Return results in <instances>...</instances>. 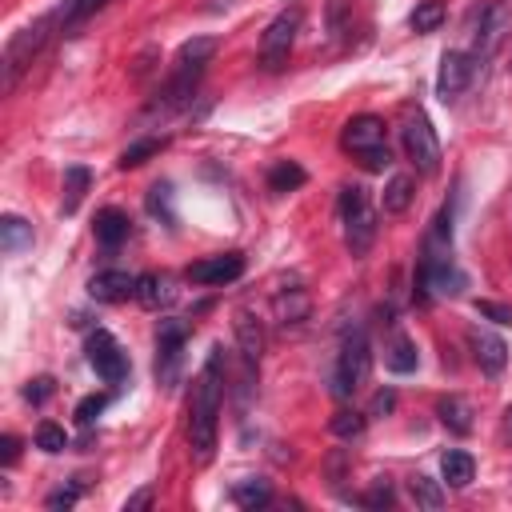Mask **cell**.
I'll list each match as a JSON object with an SVG mask.
<instances>
[{
    "instance_id": "6da1fadb",
    "label": "cell",
    "mask_w": 512,
    "mask_h": 512,
    "mask_svg": "<svg viewBox=\"0 0 512 512\" xmlns=\"http://www.w3.org/2000/svg\"><path fill=\"white\" fill-rule=\"evenodd\" d=\"M220 404H224V348L216 344L208 352V364L200 368V376L192 384V400H188V440L200 460H208L216 448Z\"/></svg>"
},
{
    "instance_id": "7a4b0ae2",
    "label": "cell",
    "mask_w": 512,
    "mask_h": 512,
    "mask_svg": "<svg viewBox=\"0 0 512 512\" xmlns=\"http://www.w3.org/2000/svg\"><path fill=\"white\" fill-rule=\"evenodd\" d=\"M56 28H60V12H48V16L32 20V24H24V28L8 40V48H4V92H12V88H16L20 72L40 56V48L52 40V32H56Z\"/></svg>"
},
{
    "instance_id": "3957f363",
    "label": "cell",
    "mask_w": 512,
    "mask_h": 512,
    "mask_svg": "<svg viewBox=\"0 0 512 512\" xmlns=\"http://www.w3.org/2000/svg\"><path fill=\"white\" fill-rule=\"evenodd\" d=\"M340 220H344V248L352 256H368L376 244V212L368 204V192L360 184H348L340 192Z\"/></svg>"
},
{
    "instance_id": "277c9868",
    "label": "cell",
    "mask_w": 512,
    "mask_h": 512,
    "mask_svg": "<svg viewBox=\"0 0 512 512\" xmlns=\"http://www.w3.org/2000/svg\"><path fill=\"white\" fill-rule=\"evenodd\" d=\"M368 364H372L368 336H364V328H352V332L344 336L340 356H336V368H332V392H336L340 400H344V396H352V392L364 384Z\"/></svg>"
},
{
    "instance_id": "5b68a950",
    "label": "cell",
    "mask_w": 512,
    "mask_h": 512,
    "mask_svg": "<svg viewBox=\"0 0 512 512\" xmlns=\"http://www.w3.org/2000/svg\"><path fill=\"white\" fill-rule=\"evenodd\" d=\"M300 20H304V8L300 4H288L284 12L272 16V24L264 28L260 36V64L268 72H280L292 56V44H296V32H300Z\"/></svg>"
},
{
    "instance_id": "8992f818",
    "label": "cell",
    "mask_w": 512,
    "mask_h": 512,
    "mask_svg": "<svg viewBox=\"0 0 512 512\" xmlns=\"http://www.w3.org/2000/svg\"><path fill=\"white\" fill-rule=\"evenodd\" d=\"M400 140H404V152H408V160H412V168L420 176H436L440 172V140H436V132H432L424 112H408L404 116Z\"/></svg>"
},
{
    "instance_id": "52a82bcc",
    "label": "cell",
    "mask_w": 512,
    "mask_h": 512,
    "mask_svg": "<svg viewBox=\"0 0 512 512\" xmlns=\"http://www.w3.org/2000/svg\"><path fill=\"white\" fill-rule=\"evenodd\" d=\"M88 364L96 368V376H100L104 384L128 380V356H124V348L116 344V336L104 332V328H96V332L88 336Z\"/></svg>"
},
{
    "instance_id": "ba28073f",
    "label": "cell",
    "mask_w": 512,
    "mask_h": 512,
    "mask_svg": "<svg viewBox=\"0 0 512 512\" xmlns=\"http://www.w3.org/2000/svg\"><path fill=\"white\" fill-rule=\"evenodd\" d=\"M512 36V0H492L480 16V32H476V60H488L504 48V40Z\"/></svg>"
},
{
    "instance_id": "9c48e42d",
    "label": "cell",
    "mask_w": 512,
    "mask_h": 512,
    "mask_svg": "<svg viewBox=\"0 0 512 512\" xmlns=\"http://www.w3.org/2000/svg\"><path fill=\"white\" fill-rule=\"evenodd\" d=\"M340 144H344V152H352V156H372V152H380V148H388V140H384V120L380 116H372V112H364V116H352L348 124H344V132H340Z\"/></svg>"
},
{
    "instance_id": "30bf717a",
    "label": "cell",
    "mask_w": 512,
    "mask_h": 512,
    "mask_svg": "<svg viewBox=\"0 0 512 512\" xmlns=\"http://www.w3.org/2000/svg\"><path fill=\"white\" fill-rule=\"evenodd\" d=\"M184 340H188V324L184 320H160V328H156V376L164 384L176 380V364H180Z\"/></svg>"
},
{
    "instance_id": "8fae6325",
    "label": "cell",
    "mask_w": 512,
    "mask_h": 512,
    "mask_svg": "<svg viewBox=\"0 0 512 512\" xmlns=\"http://www.w3.org/2000/svg\"><path fill=\"white\" fill-rule=\"evenodd\" d=\"M472 72H476V56L460 52V48H448L440 56V72H436V92L440 100H456L468 84H472Z\"/></svg>"
},
{
    "instance_id": "7c38bea8",
    "label": "cell",
    "mask_w": 512,
    "mask_h": 512,
    "mask_svg": "<svg viewBox=\"0 0 512 512\" xmlns=\"http://www.w3.org/2000/svg\"><path fill=\"white\" fill-rule=\"evenodd\" d=\"M240 272H244V256L240 252H220V256L188 264V280L192 284H232Z\"/></svg>"
},
{
    "instance_id": "4fadbf2b",
    "label": "cell",
    "mask_w": 512,
    "mask_h": 512,
    "mask_svg": "<svg viewBox=\"0 0 512 512\" xmlns=\"http://www.w3.org/2000/svg\"><path fill=\"white\" fill-rule=\"evenodd\" d=\"M464 272L452 264V256H444V260H424V268H420V288H428L432 296H460L464 292Z\"/></svg>"
},
{
    "instance_id": "5bb4252c",
    "label": "cell",
    "mask_w": 512,
    "mask_h": 512,
    "mask_svg": "<svg viewBox=\"0 0 512 512\" xmlns=\"http://www.w3.org/2000/svg\"><path fill=\"white\" fill-rule=\"evenodd\" d=\"M88 296L100 300V304H124L136 296V276L120 272V268H104L88 280Z\"/></svg>"
},
{
    "instance_id": "9a60e30c",
    "label": "cell",
    "mask_w": 512,
    "mask_h": 512,
    "mask_svg": "<svg viewBox=\"0 0 512 512\" xmlns=\"http://www.w3.org/2000/svg\"><path fill=\"white\" fill-rule=\"evenodd\" d=\"M468 344H472L476 364H480L488 376H500V372H504V364H508V344H504L496 332L472 328V332H468Z\"/></svg>"
},
{
    "instance_id": "2e32d148",
    "label": "cell",
    "mask_w": 512,
    "mask_h": 512,
    "mask_svg": "<svg viewBox=\"0 0 512 512\" xmlns=\"http://www.w3.org/2000/svg\"><path fill=\"white\" fill-rule=\"evenodd\" d=\"M236 344H240L244 372H256L260 352H264V332H260V320L252 312H236Z\"/></svg>"
},
{
    "instance_id": "e0dca14e",
    "label": "cell",
    "mask_w": 512,
    "mask_h": 512,
    "mask_svg": "<svg viewBox=\"0 0 512 512\" xmlns=\"http://www.w3.org/2000/svg\"><path fill=\"white\" fill-rule=\"evenodd\" d=\"M128 228H132V220H128L120 208H100V212H96V224H92L96 244H104V248L124 244V240H128Z\"/></svg>"
},
{
    "instance_id": "ac0fdd59",
    "label": "cell",
    "mask_w": 512,
    "mask_h": 512,
    "mask_svg": "<svg viewBox=\"0 0 512 512\" xmlns=\"http://www.w3.org/2000/svg\"><path fill=\"white\" fill-rule=\"evenodd\" d=\"M32 224L24 220V216H0V248L8 252V256H20V252H28L32 248Z\"/></svg>"
},
{
    "instance_id": "d6986e66",
    "label": "cell",
    "mask_w": 512,
    "mask_h": 512,
    "mask_svg": "<svg viewBox=\"0 0 512 512\" xmlns=\"http://www.w3.org/2000/svg\"><path fill=\"white\" fill-rule=\"evenodd\" d=\"M436 416H440V424H444L448 432H456V436H468V432H472V404H468L464 396H444V400L436 404Z\"/></svg>"
},
{
    "instance_id": "ffe728a7",
    "label": "cell",
    "mask_w": 512,
    "mask_h": 512,
    "mask_svg": "<svg viewBox=\"0 0 512 512\" xmlns=\"http://www.w3.org/2000/svg\"><path fill=\"white\" fill-rule=\"evenodd\" d=\"M412 200H416V180H412L408 172H396V176L384 184V212H388V216H400V212L412 208Z\"/></svg>"
},
{
    "instance_id": "44dd1931",
    "label": "cell",
    "mask_w": 512,
    "mask_h": 512,
    "mask_svg": "<svg viewBox=\"0 0 512 512\" xmlns=\"http://www.w3.org/2000/svg\"><path fill=\"white\" fill-rule=\"evenodd\" d=\"M408 496H412V504L416 508H428V512H436V508H444V484L440 480H432V476H408Z\"/></svg>"
},
{
    "instance_id": "7402d4cb",
    "label": "cell",
    "mask_w": 512,
    "mask_h": 512,
    "mask_svg": "<svg viewBox=\"0 0 512 512\" xmlns=\"http://www.w3.org/2000/svg\"><path fill=\"white\" fill-rule=\"evenodd\" d=\"M136 300H140L144 308H160V304H168V300H172V284H168V276H156V272L136 276Z\"/></svg>"
},
{
    "instance_id": "603a6c76",
    "label": "cell",
    "mask_w": 512,
    "mask_h": 512,
    "mask_svg": "<svg viewBox=\"0 0 512 512\" xmlns=\"http://www.w3.org/2000/svg\"><path fill=\"white\" fill-rule=\"evenodd\" d=\"M384 364H388V372L404 376V372H416V364H420V352H416V344H412L408 336H396V340L384 348Z\"/></svg>"
},
{
    "instance_id": "cb8c5ba5",
    "label": "cell",
    "mask_w": 512,
    "mask_h": 512,
    "mask_svg": "<svg viewBox=\"0 0 512 512\" xmlns=\"http://www.w3.org/2000/svg\"><path fill=\"white\" fill-rule=\"evenodd\" d=\"M440 472H444L448 488H468V484H472V476H476V460H472L468 452H444Z\"/></svg>"
},
{
    "instance_id": "d4e9b609",
    "label": "cell",
    "mask_w": 512,
    "mask_h": 512,
    "mask_svg": "<svg viewBox=\"0 0 512 512\" xmlns=\"http://www.w3.org/2000/svg\"><path fill=\"white\" fill-rule=\"evenodd\" d=\"M88 184H92V172L88 168H80V164H72V168H64V216H72L76 208H80V200H84V192H88Z\"/></svg>"
},
{
    "instance_id": "484cf974",
    "label": "cell",
    "mask_w": 512,
    "mask_h": 512,
    "mask_svg": "<svg viewBox=\"0 0 512 512\" xmlns=\"http://www.w3.org/2000/svg\"><path fill=\"white\" fill-rule=\"evenodd\" d=\"M268 500H272L268 480H236L232 484V504H240V508H264Z\"/></svg>"
},
{
    "instance_id": "4316f807",
    "label": "cell",
    "mask_w": 512,
    "mask_h": 512,
    "mask_svg": "<svg viewBox=\"0 0 512 512\" xmlns=\"http://www.w3.org/2000/svg\"><path fill=\"white\" fill-rule=\"evenodd\" d=\"M444 16H448L444 0H420V4L412 8L408 24H412V32H436V28L444 24Z\"/></svg>"
},
{
    "instance_id": "83f0119b",
    "label": "cell",
    "mask_w": 512,
    "mask_h": 512,
    "mask_svg": "<svg viewBox=\"0 0 512 512\" xmlns=\"http://www.w3.org/2000/svg\"><path fill=\"white\" fill-rule=\"evenodd\" d=\"M304 180H308V176H304V168H300L296 160H280V164L268 172V188H272V192H296Z\"/></svg>"
},
{
    "instance_id": "f1b7e54d",
    "label": "cell",
    "mask_w": 512,
    "mask_h": 512,
    "mask_svg": "<svg viewBox=\"0 0 512 512\" xmlns=\"http://www.w3.org/2000/svg\"><path fill=\"white\" fill-rule=\"evenodd\" d=\"M108 0H64L56 12H60V28L68 32V28H76V24H84L92 12H100Z\"/></svg>"
},
{
    "instance_id": "f546056e",
    "label": "cell",
    "mask_w": 512,
    "mask_h": 512,
    "mask_svg": "<svg viewBox=\"0 0 512 512\" xmlns=\"http://www.w3.org/2000/svg\"><path fill=\"white\" fill-rule=\"evenodd\" d=\"M212 56H216V40H212V36L184 40V44H180V52H176V60H180V64H208Z\"/></svg>"
},
{
    "instance_id": "4dcf8cb0",
    "label": "cell",
    "mask_w": 512,
    "mask_h": 512,
    "mask_svg": "<svg viewBox=\"0 0 512 512\" xmlns=\"http://www.w3.org/2000/svg\"><path fill=\"white\" fill-rule=\"evenodd\" d=\"M160 148H164V140H156V136H144V140L128 144V148L120 152V160H116V164H120V168H140V164H144L148 156H156Z\"/></svg>"
},
{
    "instance_id": "1f68e13d",
    "label": "cell",
    "mask_w": 512,
    "mask_h": 512,
    "mask_svg": "<svg viewBox=\"0 0 512 512\" xmlns=\"http://www.w3.org/2000/svg\"><path fill=\"white\" fill-rule=\"evenodd\" d=\"M328 36L332 40H344L348 28H352V0H328Z\"/></svg>"
},
{
    "instance_id": "d6a6232c",
    "label": "cell",
    "mask_w": 512,
    "mask_h": 512,
    "mask_svg": "<svg viewBox=\"0 0 512 512\" xmlns=\"http://www.w3.org/2000/svg\"><path fill=\"white\" fill-rule=\"evenodd\" d=\"M364 424H368V416L364 412H356V408H340L336 416H332V432L340 436V440H352V436H360L364 432Z\"/></svg>"
},
{
    "instance_id": "836d02e7",
    "label": "cell",
    "mask_w": 512,
    "mask_h": 512,
    "mask_svg": "<svg viewBox=\"0 0 512 512\" xmlns=\"http://www.w3.org/2000/svg\"><path fill=\"white\" fill-rule=\"evenodd\" d=\"M36 448L56 456V452H64V448H68V432H64L60 424L44 420V424H36Z\"/></svg>"
},
{
    "instance_id": "e575fe53",
    "label": "cell",
    "mask_w": 512,
    "mask_h": 512,
    "mask_svg": "<svg viewBox=\"0 0 512 512\" xmlns=\"http://www.w3.org/2000/svg\"><path fill=\"white\" fill-rule=\"evenodd\" d=\"M148 212H152V216H164V224L176 220V212H172V188H168V184H152V192H148Z\"/></svg>"
},
{
    "instance_id": "d590c367",
    "label": "cell",
    "mask_w": 512,
    "mask_h": 512,
    "mask_svg": "<svg viewBox=\"0 0 512 512\" xmlns=\"http://www.w3.org/2000/svg\"><path fill=\"white\" fill-rule=\"evenodd\" d=\"M276 312H280V320H284V324H300V320L308 316V300H304L300 292H296L292 300H288V296H280V300H276Z\"/></svg>"
},
{
    "instance_id": "8d00e7d4",
    "label": "cell",
    "mask_w": 512,
    "mask_h": 512,
    "mask_svg": "<svg viewBox=\"0 0 512 512\" xmlns=\"http://www.w3.org/2000/svg\"><path fill=\"white\" fill-rule=\"evenodd\" d=\"M104 408H108V392H92V396H84V400L76 404V424H92Z\"/></svg>"
},
{
    "instance_id": "74e56055",
    "label": "cell",
    "mask_w": 512,
    "mask_h": 512,
    "mask_svg": "<svg viewBox=\"0 0 512 512\" xmlns=\"http://www.w3.org/2000/svg\"><path fill=\"white\" fill-rule=\"evenodd\" d=\"M52 388H56L52 376H36V380L24 384V400H28V404H44V400L52 396Z\"/></svg>"
},
{
    "instance_id": "f35d334b",
    "label": "cell",
    "mask_w": 512,
    "mask_h": 512,
    "mask_svg": "<svg viewBox=\"0 0 512 512\" xmlns=\"http://www.w3.org/2000/svg\"><path fill=\"white\" fill-rule=\"evenodd\" d=\"M476 312L492 324H512V308L508 304H496V300H476Z\"/></svg>"
},
{
    "instance_id": "ab89813d",
    "label": "cell",
    "mask_w": 512,
    "mask_h": 512,
    "mask_svg": "<svg viewBox=\"0 0 512 512\" xmlns=\"http://www.w3.org/2000/svg\"><path fill=\"white\" fill-rule=\"evenodd\" d=\"M76 500H80V484H68V488H56V492L44 500V508H52V512H56V508H72Z\"/></svg>"
},
{
    "instance_id": "60d3db41",
    "label": "cell",
    "mask_w": 512,
    "mask_h": 512,
    "mask_svg": "<svg viewBox=\"0 0 512 512\" xmlns=\"http://www.w3.org/2000/svg\"><path fill=\"white\" fill-rule=\"evenodd\" d=\"M396 408V392L392 388H380L376 396H372V408H368V416H388Z\"/></svg>"
},
{
    "instance_id": "b9f144b4",
    "label": "cell",
    "mask_w": 512,
    "mask_h": 512,
    "mask_svg": "<svg viewBox=\"0 0 512 512\" xmlns=\"http://www.w3.org/2000/svg\"><path fill=\"white\" fill-rule=\"evenodd\" d=\"M364 504H368V508H388V504H392V488L380 480V484H376V488L364 496Z\"/></svg>"
},
{
    "instance_id": "7bdbcfd3",
    "label": "cell",
    "mask_w": 512,
    "mask_h": 512,
    "mask_svg": "<svg viewBox=\"0 0 512 512\" xmlns=\"http://www.w3.org/2000/svg\"><path fill=\"white\" fill-rule=\"evenodd\" d=\"M16 456H20V440L16 436H0V464L8 468V464H16Z\"/></svg>"
},
{
    "instance_id": "ee69618b",
    "label": "cell",
    "mask_w": 512,
    "mask_h": 512,
    "mask_svg": "<svg viewBox=\"0 0 512 512\" xmlns=\"http://www.w3.org/2000/svg\"><path fill=\"white\" fill-rule=\"evenodd\" d=\"M152 504V488H140V492H132L128 500H124V512H140V508H148Z\"/></svg>"
},
{
    "instance_id": "f6af8a7d",
    "label": "cell",
    "mask_w": 512,
    "mask_h": 512,
    "mask_svg": "<svg viewBox=\"0 0 512 512\" xmlns=\"http://www.w3.org/2000/svg\"><path fill=\"white\" fill-rule=\"evenodd\" d=\"M504 436H512V404L504 408Z\"/></svg>"
}]
</instances>
